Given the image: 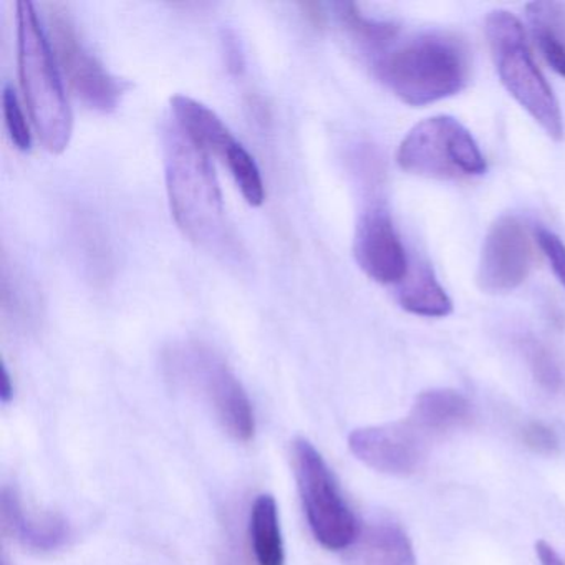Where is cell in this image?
Instances as JSON below:
<instances>
[{
  "instance_id": "cell-1",
  "label": "cell",
  "mask_w": 565,
  "mask_h": 565,
  "mask_svg": "<svg viewBox=\"0 0 565 565\" xmlns=\"http://www.w3.org/2000/svg\"><path fill=\"white\" fill-rule=\"evenodd\" d=\"M383 85L409 107H426L465 90L471 61L465 42L448 32H423L372 58Z\"/></svg>"
},
{
  "instance_id": "cell-2",
  "label": "cell",
  "mask_w": 565,
  "mask_h": 565,
  "mask_svg": "<svg viewBox=\"0 0 565 565\" xmlns=\"http://www.w3.org/2000/svg\"><path fill=\"white\" fill-rule=\"evenodd\" d=\"M164 171L171 214L198 246H223L227 239L223 194L210 154L177 125L164 135Z\"/></svg>"
},
{
  "instance_id": "cell-3",
  "label": "cell",
  "mask_w": 565,
  "mask_h": 565,
  "mask_svg": "<svg viewBox=\"0 0 565 565\" xmlns=\"http://www.w3.org/2000/svg\"><path fill=\"white\" fill-rule=\"evenodd\" d=\"M19 77L32 124L45 150L64 153L71 145L74 117L61 72L34 4L18 2Z\"/></svg>"
},
{
  "instance_id": "cell-4",
  "label": "cell",
  "mask_w": 565,
  "mask_h": 565,
  "mask_svg": "<svg viewBox=\"0 0 565 565\" xmlns=\"http://www.w3.org/2000/svg\"><path fill=\"white\" fill-rule=\"evenodd\" d=\"M484 29L502 87L548 138L564 140L561 105L532 57L521 21L511 12L494 11L486 18Z\"/></svg>"
},
{
  "instance_id": "cell-5",
  "label": "cell",
  "mask_w": 565,
  "mask_h": 565,
  "mask_svg": "<svg viewBox=\"0 0 565 565\" xmlns=\"http://www.w3.org/2000/svg\"><path fill=\"white\" fill-rule=\"evenodd\" d=\"M396 163L406 173L431 180H469L488 171L472 135L445 115L415 125L399 143Z\"/></svg>"
},
{
  "instance_id": "cell-6",
  "label": "cell",
  "mask_w": 565,
  "mask_h": 565,
  "mask_svg": "<svg viewBox=\"0 0 565 565\" xmlns=\"http://www.w3.org/2000/svg\"><path fill=\"white\" fill-rule=\"evenodd\" d=\"M294 469L303 512L313 537L329 551H345L359 532V522L337 484L332 469L312 443H292Z\"/></svg>"
},
{
  "instance_id": "cell-7",
  "label": "cell",
  "mask_w": 565,
  "mask_h": 565,
  "mask_svg": "<svg viewBox=\"0 0 565 565\" xmlns=\"http://www.w3.org/2000/svg\"><path fill=\"white\" fill-rule=\"evenodd\" d=\"M52 51L72 90L92 110L110 114L120 105L127 82L111 75L82 44L71 15L62 6H51Z\"/></svg>"
},
{
  "instance_id": "cell-8",
  "label": "cell",
  "mask_w": 565,
  "mask_h": 565,
  "mask_svg": "<svg viewBox=\"0 0 565 565\" xmlns=\"http://www.w3.org/2000/svg\"><path fill=\"white\" fill-rule=\"evenodd\" d=\"M532 269V244L524 224L515 216L499 217L489 227L479 256V289L486 294H508L527 279Z\"/></svg>"
},
{
  "instance_id": "cell-9",
  "label": "cell",
  "mask_w": 565,
  "mask_h": 565,
  "mask_svg": "<svg viewBox=\"0 0 565 565\" xmlns=\"http://www.w3.org/2000/svg\"><path fill=\"white\" fill-rule=\"evenodd\" d=\"M194 382L200 383L224 431L239 443L250 441L256 431L253 403L230 366L203 350L188 356Z\"/></svg>"
},
{
  "instance_id": "cell-10",
  "label": "cell",
  "mask_w": 565,
  "mask_h": 565,
  "mask_svg": "<svg viewBox=\"0 0 565 565\" xmlns=\"http://www.w3.org/2000/svg\"><path fill=\"white\" fill-rule=\"evenodd\" d=\"M349 448L370 469L390 476H409L425 459V436L408 422L366 426L352 431Z\"/></svg>"
},
{
  "instance_id": "cell-11",
  "label": "cell",
  "mask_w": 565,
  "mask_h": 565,
  "mask_svg": "<svg viewBox=\"0 0 565 565\" xmlns=\"http://www.w3.org/2000/svg\"><path fill=\"white\" fill-rule=\"evenodd\" d=\"M353 256L360 269L383 286L402 284L408 277V254L385 207H369L360 217Z\"/></svg>"
},
{
  "instance_id": "cell-12",
  "label": "cell",
  "mask_w": 565,
  "mask_h": 565,
  "mask_svg": "<svg viewBox=\"0 0 565 565\" xmlns=\"http://www.w3.org/2000/svg\"><path fill=\"white\" fill-rule=\"evenodd\" d=\"M345 565H416L406 532L395 522L375 521L360 525L356 537L343 551Z\"/></svg>"
},
{
  "instance_id": "cell-13",
  "label": "cell",
  "mask_w": 565,
  "mask_h": 565,
  "mask_svg": "<svg viewBox=\"0 0 565 565\" xmlns=\"http://www.w3.org/2000/svg\"><path fill=\"white\" fill-rule=\"evenodd\" d=\"M2 521L6 529L32 552H55L71 539V527L64 519L52 514H32L25 511L14 489L2 491Z\"/></svg>"
},
{
  "instance_id": "cell-14",
  "label": "cell",
  "mask_w": 565,
  "mask_h": 565,
  "mask_svg": "<svg viewBox=\"0 0 565 565\" xmlns=\"http://www.w3.org/2000/svg\"><path fill=\"white\" fill-rule=\"evenodd\" d=\"M471 403L456 390L436 388L419 393L408 423L423 436L455 431L471 422Z\"/></svg>"
},
{
  "instance_id": "cell-15",
  "label": "cell",
  "mask_w": 565,
  "mask_h": 565,
  "mask_svg": "<svg viewBox=\"0 0 565 565\" xmlns=\"http://www.w3.org/2000/svg\"><path fill=\"white\" fill-rule=\"evenodd\" d=\"M171 110L177 118V127L207 154L226 157L227 150L236 143L224 121L206 105L186 95L171 98Z\"/></svg>"
},
{
  "instance_id": "cell-16",
  "label": "cell",
  "mask_w": 565,
  "mask_h": 565,
  "mask_svg": "<svg viewBox=\"0 0 565 565\" xmlns=\"http://www.w3.org/2000/svg\"><path fill=\"white\" fill-rule=\"evenodd\" d=\"M398 303L405 312L426 319H443L452 312L451 299L428 264L409 270L399 287Z\"/></svg>"
},
{
  "instance_id": "cell-17",
  "label": "cell",
  "mask_w": 565,
  "mask_h": 565,
  "mask_svg": "<svg viewBox=\"0 0 565 565\" xmlns=\"http://www.w3.org/2000/svg\"><path fill=\"white\" fill-rule=\"evenodd\" d=\"M532 35L548 67L565 78V6L557 2L527 4Z\"/></svg>"
},
{
  "instance_id": "cell-18",
  "label": "cell",
  "mask_w": 565,
  "mask_h": 565,
  "mask_svg": "<svg viewBox=\"0 0 565 565\" xmlns=\"http://www.w3.org/2000/svg\"><path fill=\"white\" fill-rule=\"evenodd\" d=\"M250 547L257 565H284L282 532H280L279 509L270 494L257 495L250 508Z\"/></svg>"
},
{
  "instance_id": "cell-19",
  "label": "cell",
  "mask_w": 565,
  "mask_h": 565,
  "mask_svg": "<svg viewBox=\"0 0 565 565\" xmlns=\"http://www.w3.org/2000/svg\"><path fill=\"white\" fill-rule=\"evenodd\" d=\"M224 161L236 181L237 188L243 193L244 200L250 206L259 207L266 200V190H264L263 177H260L259 167L256 160L250 157L249 151L236 141L233 147L227 150Z\"/></svg>"
},
{
  "instance_id": "cell-20",
  "label": "cell",
  "mask_w": 565,
  "mask_h": 565,
  "mask_svg": "<svg viewBox=\"0 0 565 565\" xmlns=\"http://www.w3.org/2000/svg\"><path fill=\"white\" fill-rule=\"evenodd\" d=\"M519 347L535 382L547 392H558L564 385V372L552 350L532 335L522 337Z\"/></svg>"
},
{
  "instance_id": "cell-21",
  "label": "cell",
  "mask_w": 565,
  "mask_h": 565,
  "mask_svg": "<svg viewBox=\"0 0 565 565\" xmlns=\"http://www.w3.org/2000/svg\"><path fill=\"white\" fill-rule=\"evenodd\" d=\"M2 110H4L6 127H8L9 137L18 150L29 151L32 148V134L25 120L24 111L19 104L18 95L9 85H6L2 92Z\"/></svg>"
},
{
  "instance_id": "cell-22",
  "label": "cell",
  "mask_w": 565,
  "mask_h": 565,
  "mask_svg": "<svg viewBox=\"0 0 565 565\" xmlns=\"http://www.w3.org/2000/svg\"><path fill=\"white\" fill-rule=\"evenodd\" d=\"M535 239H537L539 247H541L544 256L547 257L552 273L565 289V244L562 243L557 234L545 230V227H539L535 231Z\"/></svg>"
},
{
  "instance_id": "cell-23",
  "label": "cell",
  "mask_w": 565,
  "mask_h": 565,
  "mask_svg": "<svg viewBox=\"0 0 565 565\" xmlns=\"http://www.w3.org/2000/svg\"><path fill=\"white\" fill-rule=\"evenodd\" d=\"M522 441L539 455L552 456L557 452L558 438L554 429L545 426L544 423L532 422L522 429Z\"/></svg>"
},
{
  "instance_id": "cell-24",
  "label": "cell",
  "mask_w": 565,
  "mask_h": 565,
  "mask_svg": "<svg viewBox=\"0 0 565 565\" xmlns=\"http://www.w3.org/2000/svg\"><path fill=\"white\" fill-rule=\"evenodd\" d=\"M535 554H537L541 565H565L561 555L557 554V551L548 542H535Z\"/></svg>"
},
{
  "instance_id": "cell-25",
  "label": "cell",
  "mask_w": 565,
  "mask_h": 565,
  "mask_svg": "<svg viewBox=\"0 0 565 565\" xmlns=\"http://www.w3.org/2000/svg\"><path fill=\"white\" fill-rule=\"evenodd\" d=\"M300 9L313 28L320 29L326 25V12H323L322 6L317 2H306V4H300Z\"/></svg>"
},
{
  "instance_id": "cell-26",
  "label": "cell",
  "mask_w": 565,
  "mask_h": 565,
  "mask_svg": "<svg viewBox=\"0 0 565 565\" xmlns=\"http://www.w3.org/2000/svg\"><path fill=\"white\" fill-rule=\"evenodd\" d=\"M224 44H226L227 62H230L231 68L239 71L243 62H241L239 47H237L236 38H234L233 34H227L226 39H224Z\"/></svg>"
},
{
  "instance_id": "cell-27",
  "label": "cell",
  "mask_w": 565,
  "mask_h": 565,
  "mask_svg": "<svg viewBox=\"0 0 565 565\" xmlns=\"http://www.w3.org/2000/svg\"><path fill=\"white\" fill-rule=\"evenodd\" d=\"M14 396V385H12L11 375L8 366L2 365V385H0V399L2 403H9Z\"/></svg>"
}]
</instances>
